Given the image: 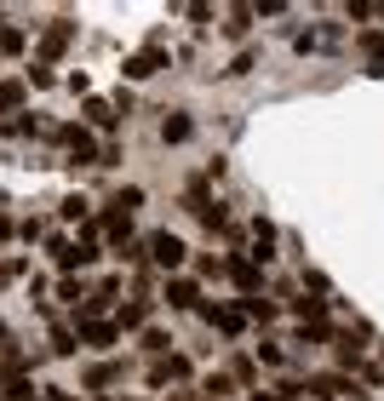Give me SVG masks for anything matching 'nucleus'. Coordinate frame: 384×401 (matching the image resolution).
<instances>
[{
    "instance_id": "obj_1",
    "label": "nucleus",
    "mask_w": 384,
    "mask_h": 401,
    "mask_svg": "<svg viewBox=\"0 0 384 401\" xmlns=\"http://www.w3.org/2000/svg\"><path fill=\"white\" fill-rule=\"evenodd\" d=\"M155 258H161V264H178V258H184V247H178L173 235H161V241H155Z\"/></svg>"
}]
</instances>
